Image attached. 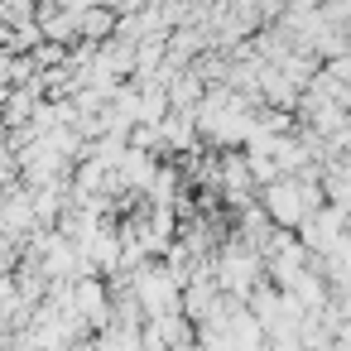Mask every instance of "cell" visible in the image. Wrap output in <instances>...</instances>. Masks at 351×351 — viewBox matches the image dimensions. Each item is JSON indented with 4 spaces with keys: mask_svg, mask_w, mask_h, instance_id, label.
Here are the masks:
<instances>
[{
    "mask_svg": "<svg viewBox=\"0 0 351 351\" xmlns=\"http://www.w3.org/2000/svg\"><path fill=\"white\" fill-rule=\"evenodd\" d=\"M322 188H317V169L313 173H293V178H274L260 188V207L269 212V221L279 231H298L317 207H322Z\"/></svg>",
    "mask_w": 351,
    "mask_h": 351,
    "instance_id": "1",
    "label": "cell"
}]
</instances>
